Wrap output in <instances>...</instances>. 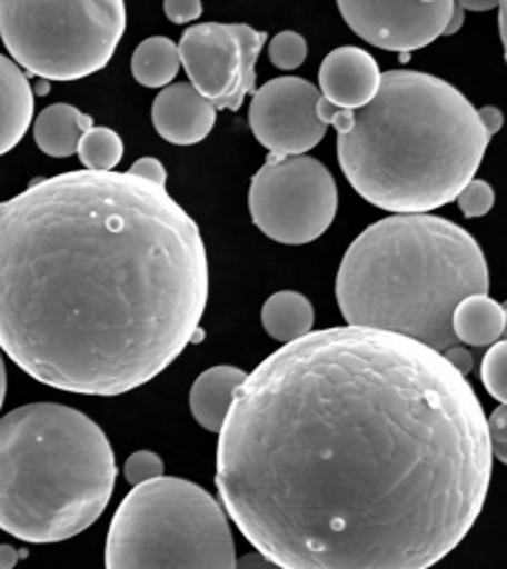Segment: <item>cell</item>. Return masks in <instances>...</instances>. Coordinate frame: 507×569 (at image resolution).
I'll list each match as a JSON object with an SVG mask.
<instances>
[{
	"instance_id": "obj_1",
	"label": "cell",
	"mask_w": 507,
	"mask_h": 569,
	"mask_svg": "<svg viewBox=\"0 0 507 569\" xmlns=\"http://www.w3.org/2000/svg\"><path fill=\"white\" fill-rule=\"evenodd\" d=\"M491 458L483 405L440 353L336 327L246 376L215 485L282 569H429L478 520Z\"/></svg>"
},
{
	"instance_id": "obj_2",
	"label": "cell",
	"mask_w": 507,
	"mask_h": 569,
	"mask_svg": "<svg viewBox=\"0 0 507 569\" xmlns=\"http://www.w3.org/2000/svg\"><path fill=\"white\" fill-rule=\"evenodd\" d=\"M206 302L199 226L161 186L72 170L0 203V349L41 385L135 391L192 342Z\"/></svg>"
},
{
	"instance_id": "obj_3",
	"label": "cell",
	"mask_w": 507,
	"mask_h": 569,
	"mask_svg": "<svg viewBox=\"0 0 507 569\" xmlns=\"http://www.w3.org/2000/svg\"><path fill=\"white\" fill-rule=\"evenodd\" d=\"M318 117L336 128L351 188L400 214H427L456 201L491 141L467 97L414 70L380 74L374 101L360 110H338L320 97Z\"/></svg>"
},
{
	"instance_id": "obj_4",
	"label": "cell",
	"mask_w": 507,
	"mask_h": 569,
	"mask_svg": "<svg viewBox=\"0 0 507 569\" xmlns=\"http://www.w3.org/2000/svg\"><path fill=\"white\" fill-rule=\"evenodd\" d=\"M487 291L489 270L478 241L434 214L371 223L347 248L336 277L347 327L396 333L440 356L458 347L454 309Z\"/></svg>"
},
{
	"instance_id": "obj_5",
	"label": "cell",
	"mask_w": 507,
	"mask_h": 569,
	"mask_svg": "<svg viewBox=\"0 0 507 569\" xmlns=\"http://www.w3.org/2000/svg\"><path fill=\"white\" fill-rule=\"evenodd\" d=\"M115 451L86 413L34 402L0 418V529L48 545L79 536L106 511Z\"/></svg>"
},
{
	"instance_id": "obj_6",
	"label": "cell",
	"mask_w": 507,
	"mask_h": 569,
	"mask_svg": "<svg viewBox=\"0 0 507 569\" xmlns=\"http://www.w3.org/2000/svg\"><path fill=\"white\" fill-rule=\"evenodd\" d=\"M106 569H235L223 507L183 478L137 485L110 522Z\"/></svg>"
},
{
	"instance_id": "obj_7",
	"label": "cell",
	"mask_w": 507,
	"mask_h": 569,
	"mask_svg": "<svg viewBox=\"0 0 507 569\" xmlns=\"http://www.w3.org/2000/svg\"><path fill=\"white\" fill-rule=\"evenodd\" d=\"M123 0H3L0 39L14 63L46 81L103 70L126 32Z\"/></svg>"
},
{
	"instance_id": "obj_8",
	"label": "cell",
	"mask_w": 507,
	"mask_h": 569,
	"mask_svg": "<svg viewBox=\"0 0 507 569\" xmlns=\"http://www.w3.org/2000/svg\"><path fill=\"white\" fill-rule=\"evenodd\" d=\"M248 210L269 239L302 246L320 239L338 212V186L314 157L269 154L248 190Z\"/></svg>"
},
{
	"instance_id": "obj_9",
	"label": "cell",
	"mask_w": 507,
	"mask_h": 569,
	"mask_svg": "<svg viewBox=\"0 0 507 569\" xmlns=\"http://www.w3.org/2000/svg\"><path fill=\"white\" fill-rule=\"evenodd\" d=\"M265 46L267 32L250 26L201 23L183 32L177 50L190 86L215 110L237 112L256 90V66Z\"/></svg>"
},
{
	"instance_id": "obj_10",
	"label": "cell",
	"mask_w": 507,
	"mask_h": 569,
	"mask_svg": "<svg viewBox=\"0 0 507 569\" xmlns=\"http://www.w3.org/2000/svg\"><path fill=\"white\" fill-rule=\"evenodd\" d=\"M320 90L298 77H280L256 90L248 110L252 134L271 154L302 157L327 134L318 117Z\"/></svg>"
},
{
	"instance_id": "obj_11",
	"label": "cell",
	"mask_w": 507,
	"mask_h": 569,
	"mask_svg": "<svg viewBox=\"0 0 507 569\" xmlns=\"http://www.w3.org/2000/svg\"><path fill=\"white\" fill-rule=\"evenodd\" d=\"M338 10L362 41L407 54L431 46L445 34L454 12V0H422V3L340 0Z\"/></svg>"
},
{
	"instance_id": "obj_12",
	"label": "cell",
	"mask_w": 507,
	"mask_h": 569,
	"mask_svg": "<svg viewBox=\"0 0 507 569\" xmlns=\"http://www.w3.org/2000/svg\"><path fill=\"white\" fill-rule=\"evenodd\" d=\"M320 97L338 110H360L374 101L380 88L378 61L360 48L345 46L320 66Z\"/></svg>"
},
{
	"instance_id": "obj_13",
	"label": "cell",
	"mask_w": 507,
	"mask_h": 569,
	"mask_svg": "<svg viewBox=\"0 0 507 569\" xmlns=\"http://www.w3.org/2000/svg\"><path fill=\"white\" fill-rule=\"evenodd\" d=\"M217 110L190 83H172L152 101V126L172 146L201 143L215 128Z\"/></svg>"
},
{
	"instance_id": "obj_14",
	"label": "cell",
	"mask_w": 507,
	"mask_h": 569,
	"mask_svg": "<svg viewBox=\"0 0 507 569\" xmlns=\"http://www.w3.org/2000/svg\"><path fill=\"white\" fill-rule=\"evenodd\" d=\"M34 119V90L26 72L0 54V157L14 150Z\"/></svg>"
},
{
	"instance_id": "obj_15",
	"label": "cell",
	"mask_w": 507,
	"mask_h": 569,
	"mask_svg": "<svg viewBox=\"0 0 507 569\" xmlns=\"http://www.w3.org/2000/svg\"><path fill=\"white\" fill-rule=\"evenodd\" d=\"M243 382L246 373L237 367H212L203 371L190 389L192 418L206 431L219 433L235 402V396Z\"/></svg>"
},
{
	"instance_id": "obj_16",
	"label": "cell",
	"mask_w": 507,
	"mask_h": 569,
	"mask_svg": "<svg viewBox=\"0 0 507 569\" xmlns=\"http://www.w3.org/2000/svg\"><path fill=\"white\" fill-rule=\"evenodd\" d=\"M92 128L95 119L90 114H83L70 103H54L37 117L34 141L48 157L66 159L79 150L83 134Z\"/></svg>"
},
{
	"instance_id": "obj_17",
	"label": "cell",
	"mask_w": 507,
	"mask_h": 569,
	"mask_svg": "<svg viewBox=\"0 0 507 569\" xmlns=\"http://www.w3.org/2000/svg\"><path fill=\"white\" fill-rule=\"evenodd\" d=\"M454 338L469 347H489L505 333V309L489 296L465 298L451 316Z\"/></svg>"
},
{
	"instance_id": "obj_18",
	"label": "cell",
	"mask_w": 507,
	"mask_h": 569,
	"mask_svg": "<svg viewBox=\"0 0 507 569\" xmlns=\"http://www.w3.org/2000/svg\"><path fill=\"white\" fill-rule=\"evenodd\" d=\"M316 322L311 302L296 291H280L271 296L262 307V327L265 331L282 342H296L311 333Z\"/></svg>"
},
{
	"instance_id": "obj_19",
	"label": "cell",
	"mask_w": 507,
	"mask_h": 569,
	"mask_svg": "<svg viewBox=\"0 0 507 569\" xmlns=\"http://www.w3.org/2000/svg\"><path fill=\"white\" fill-rule=\"evenodd\" d=\"M181 70L177 43L168 37H152L137 46L132 54V77L143 88H168Z\"/></svg>"
},
{
	"instance_id": "obj_20",
	"label": "cell",
	"mask_w": 507,
	"mask_h": 569,
	"mask_svg": "<svg viewBox=\"0 0 507 569\" xmlns=\"http://www.w3.org/2000/svg\"><path fill=\"white\" fill-rule=\"evenodd\" d=\"M79 159L90 172H115L123 159V141L110 128H92L79 143Z\"/></svg>"
},
{
	"instance_id": "obj_21",
	"label": "cell",
	"mask_w": 507,
	"mask_h": 569,
	"mask_svg": "<svg viewBox=\"0 0 507 569\" xmlns=\"http://www.w3.org/2000/svg\"><path fill=\"white\" fill-rule=\"evenodd\" d=\"M480 380L485 391L498 402L507 400V345L500 340L491 345L480 365Z\"/></svg>"
},
{
	"instance_id": "obj_22",
	"label": "cell",
	"mask_w": 507,
	"mask_h": 569,
	"mask_svg": "<svg viewBox=\"0 0 507 569\" xmlns=\"http://www.w3.org/2000/svg\"><path fill=\"white\" fill-rule=\"evenodd\" d=\"M307 41L298 32H280L269 43V59L278 70H296L307 61Z\"/></svg>"
},
{
	"instance_id": "obj_23",
	"label": "cell",
	"mask_w": 507,
	"mask_h": 569,
	"mask_svg": "<svg viewBox=\"0 0 507 569\" xmlns=\"http://www.w3.org/2000/svg\"><path fill=\"white\" fill-rule=\"evenodd\" d=\"M458 208L463 210L465 217H483L491 210L494 206V190L487 181L471 179L456 197Z\"/></svg>"
},
{
	"instance_id": "obj_24",
	"label": "cell",
	"mask_w": 507,
	"mask_h": 569,
	"mask_svg": "<svg viewBox=\"0 0 507 569\" xmlns=\"http://www.w3.org/2000/svg\"><path fill=\"white\" fill-rule=\"evenodd\" d=\"M126 480L137 487L163 476V460L155 451H135L123 467Z\"/></svg>"
},
{
	"instance_id": "obj_25",
	"label": "cell",
	"mask_w": 507,
	"mask_h": 569,
	"mask_svg": "<svg viewBox=\"0 0 507 569\" xmlns=\"http://www.w3.org/2000/svg\"><path fill=\"white\" fill-rule=\"evenodd\" d=\"M163 12L170 23L183 26V23L197 21L203 12V6L199 3V0H166Z\"/></svg>"
},
{
	"instance_id": "obj_26",
	"label": "cell",
	"mask_w": 507,
	"mask_h": 569,
	"mask_svg": "<svg viewBox=\"0 0 507 569\" xmlns=\"http://www.w3.org/2000/svg\"><path fill=\"white\" fill-rule=\"evenodd\" d=\"M507 420V411H505V405L498 407L489 420H487V436H489V445H491V453L498 456L500 462H505L507 453H505V422Z\"/></svg>"
},
{
	"instance_id": "obj_27",
	"label": "cell",
	"mask_w": 507,
	"mask_h": 569,
	"mask_svg": "<svg viewBox=\"0 0 507 569\" xmlns=\"http://www.w3.org/2000/svg\"><path fill=\"white\" fill-rule=\"evenodd\" d=\"M128 172L135 174V177H139V179H143V181H150V183H155V186L166 188L168 172H166L163 163H161L159 159H155V157H143V159L135 161Z\"/></svg>"
},
{
	"instance_id": "obj_28",
	"label": "cell",
	"mask_w": 507,
	"mask_h": 569,
	"mask_svg": "<svg viewBox=\"0 0 507 569\" xmlns=\"http://www.w3.org/2000/svg\"><path fill=\"white\" fill-rule=\"evenodd\" d=\"M443 358H445L460 376H467V373L471 371V365H474L471 353L465 351L463 347H451V349H447V351L443 353Z\"/></svg>"
},
{
	"instance_id": "obj_29",
	"label": "cell",
	"mask_w": 507,
	"mask_h": 569,
	"mask_svg": "<svg viewBox=\"0 0 507 569\" xmlns=\"http://www.w3.org/2000/svg\"><path fill=\"white\" fill-rule=\"evenodd\" d=\"M476 112H478V121L483 123V128H485V132H487L489 137H494V134L503 128V114H500L498 108L485 106V108H480V110H476Z\"/></svg>"
},
{
	"instance_id": "obj_30",
	"label": "cell",
	"mask_w": 507,
	"mask_h": 569,
	"mask_svg": "<svg viewBox=\"0 0 507 569\" xmlns=\"http://www.w3.org/2000/svg\"><path fill=\"white\" fill-rule=\"evenodd\" d=\"M235 569H282V567H278L276 562L265 558L260 551H252V553H246L239 560H235Z\"/></svg>"
},
{
	"instance_id": "obj_31",
	"label": "cell",
	"mask_w": 507,
	"mask_h": 569,
	"mask_svg": "<svg viewBox=\"0 0 507 569\" xmlns=\"http://www.w3.org/2000/svg\"><path fill=\"white\" fill-rule=\"evenodd\" d=\"M21 556L23 553H19V549L12 545H0V569H14Z\"/></svg>"
},
{
	"instance_id": "obj_32",
	"label": "cell",
	"mask_w": 507,
	"mask_h": 569,
	"mask_svg": "<svg viewBox=\"0 0 507 569\" xmlns=\"http://www.w3.org/2000/svg\"><path fill=\"white\" fill-rule=\"evenodd\" d=\"M463 23H465V12H463V8H460L458 0H454V12H451V19H449L447 30H445V34H443V37H451V34H456V32L463 28Z\"/></svg>"
},
{
	"instance_id": "obj_33",
	"label": "cell",
	"mask_w": 507,
	"mask_h": 569,
	"mask_svg": "<svg viewBox=\"0 0 507 569\" xmlns=\"http://www.w3.org/2000/svg\"><path fill=\"white\" fill-rule=\"evenodd\" d=\"M460 3V8H463V12L465 10H469V12H487V10H494V8H498L500 3H496V0H458Z\"/></svg>"
},
{
	"instance_id": "obj_34",
	"label": "cell",
	"mask_w": 507,
	"mask_h": 569,
	"mask_svg": "<svg viewBox=\"0 0 507 569\" xmlns=\"http://www.w3.org/2000/svg\"><path fill=\"white\" fill-rule=\"evenodd\" d=\"M6 393H8V371H6L3 353H0V409H3V402H6Z\"/></svg>"
},
{
	"instance_id": "obj_35",
	"label": "cell",
	"mask_w": 507,
	"mask_h": 569,
	"mask_svg": "<svg viewBox=\"0 0 507 569\" xmlns=\"http://www.w3.org/2000/svg\"><path fill=\"white\" fill-rule=\"evenodd\" d=\"M498 8H500V17H498V21H500V39H503V46H505V37H507V32H505V3H500Z\"/></svg>"
}]
</instances>
